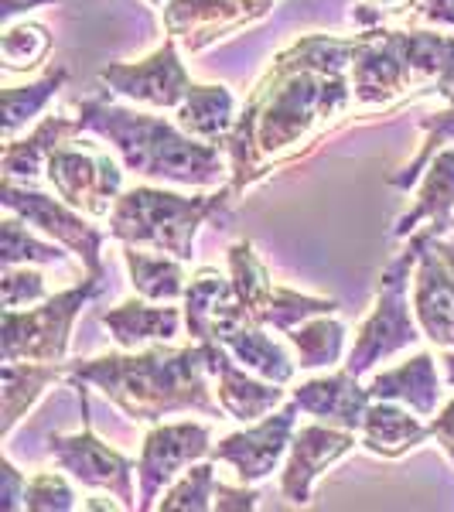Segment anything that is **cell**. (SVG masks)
Segmentation results:
<instances>
[{"mask_svg":"<svg viewBox=\"0 0 454 512\" xmlns=\"http://www.w3.org/2000/svg\"><path fill=\"white\" fill-rule=\"evenodd\" d=\"M356 38L308 35L294 41L257 82L243 113L229 130V171L233 195L250 188L270 171V161L297 154V144H311L328 134V120L349 106V72Z\"/></svg>","mask_w":454,"mask_h":512,"instance_id":"obj_1","label":"cell"},{"mask_svg":"<svg viewBox=\"0 0 454 512\" xmlns=\"http://www.w3.org/2000/svg\"><path fill=\"white\" fill-rule=\"evenodd\" d=\"M65 376L93 383L130 420L158 424L168 414L202 410L222 417V403H212L209 338L188 349H147L137 355H99V359L69 362Z\"/></svg>","mask_w":454,"mask_h":512,"instance_id":"obj_2","label":"cell"},{"mask_svg":"<svg viewBox=\"0 0 454 512\" xmlns=\"http://www.w3.org/2000/svg\"><path fill=\"white\" fill-rule=\"evenodd\" d=\"M79 123L82 130H93V134L113 140L127 171H134L140 178L212 188L219 185L222 171H226L216 144L185 134L178 123L123 110V106L106 103V99L79 103Z\"/></svg>","mask_w":454,"mask_h":512,"instance_id":"obj_3","label":"cell"},{"mask_svg":"<svg viewBox=\"0 0 454 512\" xmlns=\"http://www.w3.org/2000/svg\"><path fill=\"white\" fill-rule=\"evenodd\" d=\"M233 188H222L216 195H175L161 188L137 185L117 198L110 212V236L123 239L127 246H151L158 253H171L178 260L195 256V233L212 216H222Z\"/></svg>","mask_w":454,"mask_h":512,"instance_id":"obj_4","label":"cell"},{"mask_svg":"<svg viewBox=\"0 0 454 512\" xmlns=\"http://www.w3.org/2000/svg\"><path fill=\"white\" fill-rule=\"evenodd\" d=\"M417 256H420V243L417 236H410V243L396 253V260L379 277L376 304L369 311V318L362 321L359 338L349 352V362H345V369L352 376H366L376 362L390 359V355L420 342L417 315H410V304H407V280L410 270L417 267Z\"/></svg>","mask_w":454,"mask_h":512,"instance_id":"obj_5","label":"cell"},{"mask_svg":"<svg viewBox=\"0 0 454 512\" xmlns=\"http://www.w3.org/2000/svg\"><path fill=\"white\" fill-rule=\"evenodd\" d=\"M103 277L48 294L35 311H4V362H62L69 352L72 321L89 304Z\"/></svg>","mask_w":454,"mask_h":512,"instance_id":"obj_6","label":"cell"},{"mask_svg":"<svg viewBox=\"0 0 454 512\" xmlns=\"http://www.w3.org/2000/svg\"><path fill=\"white\" fill-rule=\"evenodd\" d=\"M69 386L79 393L82 403V431L79 434H52L48 437V458L69 472L76 482L89 485V489L113 492L127 509H137L134 495V461L123 458L120 451H113L103 437H96L93 424H89V400H86V383L69 379Z\"/></svg>","mask_w":454,"mask_h":512,"instance_id":"obj_7","label":"cell"},{"mask_svg":"<svg viewBox=\"0 0 454 512\" xmlns=\"http://www.w3.org/2000/svg\"><path fill=\"white\" fill-rule=\"evenodd\" d=\"M4 205L21 216L24 222L38 226L45 236L59 239L62 246H69L72 253L86 263L89 277H103V239L106 233L96 226H89L82 219L79 209H72L69 202H59V198H48L45 192L31 188V181H18L4 178Z\"/></svg>","mask_w":454,"mask_h":512,"instance_id":"obj_8","label":"cell"},{"mask_svg":"<svg viewBox=\"0 0 454 512\" xmlns=\"http://www.w3.org/2000/svg\"><path fill=\"white\" fill-rule=\"evenodd\" d=\"M414 236L420 243L414 280L417 325L434 345L454 349V243L431 226L417 229Z\"/></svg>","mask_w":454,"mask_h":512,"instance_id":"obj_9","label":"cell"},{"mask_svg":"<svg viewBox=\"0 0 454 512\" xmlns=\"http://www.w3.org/2000/svg\"><path fill=\"white\" fill-rule=\"evenodd\" d=\"M69 144H62L59 151L48 158V168H45L48 181H52L55 192L62 195V202H69L72 209L86 212V216H93V219L110 216L120 198V168L113 164L110 154H103L96 144H89V147H69Z\"/></svg>","mask_w":454,"mask_h":512,"instance_id":"obj_10","label":"cell"},{"mask_svg":"<svg viewBox=\"0 0 454 512\" xmlns=\"http://www.w3.org/2000/svg\"><path fill=\"white\" fill-rule=\"evenodd\" d=\"M212 454V431L205 424L185 420V424H161L144 437L137 461V506L151 509L154 499L175 482L178 475H185L188 465L209 458Z\"/></svg>","mask_w":454,"mask_h":512,"instance_id":"obj_11","label":"cell"},{"mask_svg":"<svg viewBox=\"0 0 454 512\" xmlns=\"http://www.w3.org/2000/svg\"><path fill=\"white\" fill-rule=\"evenodd\" d=\"M274 0H168L164 28L185 52H205L212 41L267 18Z\"/></svg>","mask_w":454,"mask_h":512,"instance_id":"obj_12","label":"cell"},{"mask_svg":"<svg viewBox=\"0 0 454 512\" xmlns=\"http://www.w3.org/2000/svg\"><path fill=\"white\" fill-rule=\"evenodd\" d=\"M297 400L287 403L277 414H267L263 420L250 427V431L229 434L226 441H219L212 448V458L226 461L236 468V478L243 485H257L267 475L277 472L280 458L291 451V437H294V420H297Z\"/></svg>","mask_w":454,"mask_h":512,"instance_id":"obj_13","label":"cell"},{"mask_svg":"<svg viewBox=\"0 0 454 512\" xmlns=\"http://www.w3.org/2000/svg\"><path fill=\"white\" fill-rule=\"evenodd\" d=\"M99 79L117 96H127L134 103L158 106V110H178L181 99L192 93L185 65L178 59V41H164L154 55L140 59L137 65H110L99 72Z\"/></svg>","mask_w":454,"mask_h":512,"instance_id":"obj_14","label":"cell"},{"mask_svg":"<svg viewBox=\"0 0 454 512\" xmlns=\"http://www.w3.org/2000/svg\"><path fill=\"white\" fill-rule=\"evenodd\" d=\"M356 448V431H345L335 424H308L301 431H294L291 437V451H287V468L280 478V492L291 502H308L311 489L321 478V472H328V465H335L342 454H349Z\"/></svg>","mask_w":454,"mask_h":512,"instance_id":"obj_15","label":"cell"},{"mask_svg":"<svg viewBox=\"0 0 454 512\" xmlns=\"http://www.w3.org/2000/svg\"><path fill=\"white\" fill-rule=\"evenodd\" d=\"M209 362H212V376L219 379L216 393H219V403L229 414V420L253 424V420H263L267 414H274V407L284 400L280 383L253 379L246 373V366L239 369L233 362V352H229L219 338H209Z\"/></svg>","mask_w":454,"mask_h":512,"instance_id":"obj_16","label":"cell"},{"mask_svg":"<svg viewBox=\"0 0 454 512\" xmlns=\"http://www.w3.org/2000/svg\"><path fill=\"white\" fill-rule=\"evenodd\" d=\"M291 400H297V407L304 414L325 420V424L345 427V431H362V420H366V410L373 403V393H369V386H359V376L342 369V373L301 383Z\"/></svg>","mask_w":454,"mask_h":512,"instance_id":"obj_17","label":"cell"},{"mask_svg":"<svg viewBox=\"0 0 454 512\" xmlns=\"http://www.w3.org/2000/svg\"><path fill=\"white\" fill-rule=\"evenodd\" d=\"M369 393H373V400L403 403V407H410L420 417L437 414V403H441V379H437L434 355L417 352L414 359H407L403 366L373 376L369 379Z\"/></svg>","mask_w":454,"mask_h":512,"instance_id":"obj_18","label":"cell"},{"mask_svg":"<svg viewBox=\"0 0 454 512\" xmlns=\"http://www.w3.org/2000/svg\"><path fill=\"white\" fill-rule=\"evenodd\" d=\"M454 219V147H444L431 158V168H427V178L420 185V198L417 205L407 212L400 222H396L393 236H414L420 229V222L434 229V233H448Z\"/></svg>","mask_w":454,"mask_h":512,"instance_id":"obj_19","label":"cell"},{"mask_svg":"<svg viewBox=\"0 0 454 512\" xmlns=\"http://www.w3.org/2000/svg\"><path fill=\"white\" fill-rule=\"evenodd\" d=\"M362 444L383 458H400L410 448L424 444L431 437V424H420V414L410 417V410L396 407V400H373L362 420Z\"/></svg>","mask_w":454,"mask_h":512,"instance_id":"obj_20","label":"cell"},{"mask_svg":"<svg viewBox=\"0 0 454 512\" xmlns=\"http://www.w3.org/2000/svg\"><path fill=\"white\" fill-rule=\"evenodd\" d=\"M103 325L110 328L113 342L120 349H140L151 342H171L181 332L178 308H151L144 301H123L120 308H110L103 315Z\"/></svg>","mask_w":454,"mask_h":512,"instance_id":"obj_21","label":"cell"},{"mask_svg":"<svg viewBox=\"0 0 454 512\" xmlns=\"http://www.w3.org/2000/svg\"><path fill=\"white\" fill-rule=\"evenodd\" d=\"M82 123L79 117H48L45 123H38L35 134L24 140H7L4 147V178L11 181H31L41 168H48V158L59 151L62 144H69L72 137H79Z\"/></svg>","mask_w":454,"mask_h":512,"instance_id":"obj_22","label":"cell"},{"mask_svg":"<svg viewBox=\"0 0 454 512\" xmlns=\"http://www.w3.org/2000/svg\"><path fill=\"white\" fill-rule=\"evenodd\" d=\"M175 123L185 134L219 144V137H229L236 123V99L226 86H192L175 110Z\"/></svg>","mask_w":454,"mask_h":512,"instance_id":"obj_23","label":"cell"},{"mask_svg":"<svg viewBox=\"0 0 454 512\" xmlns=\"http://www.w3.org/2000/svg\"><path fill=\"white\" fill-rule=\"evenodd\" d=\"M123 263H127V274L134 291L144 301H178L185 297V267L178 256L171 253H140L137 246H123Z\"/></svg>","mask_w":454,"mask_h":512,"instance_id":"obj_24","label":"cell"},{"mask_svg":"<svg viewBox=\"0 0 454 512\" xmlns=\"http://www.w3.org/2000/svg\"><path fill=\"white\" fill-rule=\"evenodd\" d=\"M65 366L59 362H4V441L14 434L18 420L38 403V396L59 383Z\"/></svg>","mask_w":454,"mask_h":512,"instance_id":"obj_25","label":"cell"},{"mask_svg":"<svg viewBox=\"0 0 454 512\" xmlns=\"http://www.w3.org/2000/svg\"><path fill=\"white\" fill-rule=\"evenodd\" d=\"M229 352H233L236 362H243L246 369H253L257 376L270 379V383H280L287 386L294 379V369L297 362L287 355L284 345H277L274 338L263 332V325H246L239 332L222 338Z\"/></svg>","mask_w":454,"mask_h":512,"instance_id":"obj_26","label":"cell"},{"mask_svg":"<svg viewBox=\"0 0 454 512\" xmlns=\"http://www.w3.org/2000/svg\"><path fill=\"white\" fill-rule=\"evenodd\" d=\"M291 345L297 349V366L301 369H325V366H335L342 359V349H345V325L335 318H308L301 325H294L291 332Z\"/></svg>","mask_w":454,"mask_h":512,"instance_id":"obj_27","label":"cell"},{"mask_svg":"<svg viewBox=\"0 0 454 512\" xmlns=\"http://www.w3.org/2000/svg\"><path fill=\"white\" fill-rule=\"evenodd\" d=\"M65 79H69L65 69H52L38 82H31V86H7L4 89V137L7 140L18 137V130L28 127V123L45 110L48 99L65 86Z\"/></svg>","mask_w":454,"mask_h":512,"instance_id":"obj_28","label":"cell"},{"mask_svg":"<svg viewBox=\"0 0 454 512\" xmlns=\"http://www.w3.org/2000/svg\"><path fill=\"white\" fill-rule=\"evenodd\" d=\"M229 294H233V280H226L219 270L205 267L192 277V284L185 291V325L195 335V342L212 338V315H216L222 297Z\"/></svg>","mask_w":454,"mask_h":512,"instance_id":"obj_29","label":"cell"},{"mask_svg":"<svg viewBox=\"0 0 454 512\" xmlns=\"http://www.w3.org/2000/svg\"><path fill=\"white\" fill-rule=\"evenodd\" d=\"M335 308L338 304L332 297H308V294L287 291V287H274L267 301L260 304L257 325L277 328V332H291V328L301 325V321H308L315 315H332Z\"/></svg>","mask_w":454,"mask_h":512,"instance_id":"obj_30","label":"cell"},{"mask_svg":"<svg viewBox=\"0 0 454 512\" xmlns=\"http://www.w3.org/2000/svg\"><path fill=\"white\" fill-rule=\"evenodd\" d=\"M52 48V35L41 24H7L4 41H0V52H4V69L7 72H21V69H35L41 59Z\"/></svg>","mask_w":454,"mask_h":512,"instance_id":"obj_31","label":"cell"},{"mask_svg":"<svg viewBox=\"0 0 454 512\" xmlns=\"http://www.w3.org/2000/svg\"><path fill=\"white\" fill-rule=\"evenodd\" d=\"M209 499H216V468H212V465H192V472L178 475L175 482H171V489L158 502V509L205 512V509H212Z\"/></svg>","mask_w":454,"mask_h":512,"instance_id":"obj_32","label":"cell"},{"mask_svg":"<svg viewBox=\"0 0 454 512\" xmlns=\"http://www.w3.org/2000/svg\"><path fill=\"white\" fill-rule=\"evenodd\" d=\"M420 130L427 134L424 151H420L403 171H396V175L386 178L393 188H414L417 178H420V168H424V164H431L434 154L444 151V144H451V140H454V106H451V110H444V113H434V117H424V120H420Z\"/></svg>","mask_w":454,"mask_h":512,"instance_id":"obj_33","label":"cell"},{"mask_svg":"<svg viewBox=\"0 0 454 512\" xmlns=\"http://www.w3.org/2000/svg\"><path fill=\"white\" fill-rule=\"evenodd\" d=\"M18 263H65V253L52 243H41L24 229V219L14 216L4 222V267Z\"/></svg>","mask_w":454,"mask_h":512,"instance_id":"obj_34","label":"cell"},{"mask_svg":"<svg viewBox=\"0 0 454 512\" xmlns=\"http://www.w3.org/2000/svg\"><path fill=\"white\" fill-rule=\"evenodd\" d=\"M24 509L35 512H69L76 509L72 485L59 472H38L24 489Z\"/></svg>","mask_w":454,"mask_h":512,"instance_id":"obj_35","label":"cell"},{"mask_svg":"<svg viewBox=\"0 0 454 512\" xmlns=\"http://www.w3.org/2000/svg\"><path fill=\"white\" fill-rule=\"evenodd\" d=\"M45 297L48 287L38 270H28V263L24 267H4V311H21L35 301H45Z\"/></svg>","mask_w":454,"mask_h":512,"instance_id":"obj_36","label":"cell"},{"mask_svg":"<svg viewBox=\"0 0 454 512\" xmlns=\"http://www.w3.org/2000/svg\"><path fill=\"white\" fill-rule=\"evenodd\" d=\"M0 482H4V489H0V506L4 509H24V489H28V478H21L18 468L11 465V454H4V461H0Z\"/></svg>","mask_w":454,"mask_h":512,"instance_id":"obj_37","label":"cell"},{"mask_svg":"<svg viewBox=\"0 0 454 512\" xmlns=\"http://www.w3.org/2000/svg\"><path fill=\"white\" fill-rule=\"evenodd\" d=\"M431 437L437 444H441V451L451 458L454 465V400L444 403V410L431 420Z\"/></svg>","mask_w":454,"mask_h":512,"instance_id":"obj_38","label":"cell"},{"mask_svg":"<svg viewBox=\"0 0 454 512\" xmlns=\"http://www.w3.org/2000/svg\"><path fill=\"white\" fill-rule=\"evenodd\" d=\"M260 495L253 489H229V485L216 482V509H253Z\"/></svg>","mask_w":454,"mask_h":512,"instance_id":"obj_39","label":"cell"},{"mask_svg":"<svg viewBox=\"0 0 454 512\" xmlns=\"http://www.w3.org/2000/svg\"><path fill=\"white\" fill-rule=\"evenodd\" d=\"M41 4H59V0H4V24H14V14L35 11Z\"/></svg>","mask_w":454,"mask_h":512,"instance_id":"obj_40","label":"cell"},{"mask_svg":"<svg viewBox=\"0 0 454 512\" xmlns=\"http://www.w3.org/2000/svg\"><path fill=\"white\" fill-rule=\"evenodd\" d=\"M369 7H376L383 18H390V14H400V11H407V7H414L417 0H366Z\"/></svg>","mask_w":454,"mask_h":512,"instance_id":"obj_41","label":"cell"},{"mask_svg":"<svg viewBox=\"0 0 454 512\" xmlns=\"http://www.w3.org/2000/svg\"><path fill=\"white\" fill-rule=\"evenodd\" d=\"M441 366H444V376H448V383L454 386V352L451 349L441 355Z\"/></svg>","mask_w":454,"mask_h":512,"instance_id":"obj_42","label":"cell"},{"mask_svg":"<svg viewBox=\"0 0 454 512\" xmlns=\"http://www.w3.org/2000/svg\"><path fill=\"white\" fill-rule=\"evenodd\" d=\"M147 4H154V7H164V4H168V0H147Z\"/></svg>","mask_w":454,"mask_h":512,"instance_id":"obj_43","label":"cell"},{"mask_svg":"<svg viewBox=\"0 0 454 512\" xmlns=\"http://www.w3.org/2000/svg\"><path fill=\"white\" fill-rule=\"evenodd\" d=\"M451 222H454V219H451Z\"/></svg>","mask_w":454,"mask_h":512,"instance_id":"obj_44","label":"cell"}]
</instances>
